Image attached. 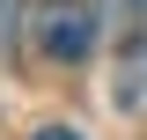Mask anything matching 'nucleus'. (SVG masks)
I'll return each mask as SVG.
<instances>
[{"instance_id": "1", "label": "nucleus", "mask_w": 147, "mask_h": 140, "mask_svg": "<svg viewBox=\"0 0 147 140\" xmlns=\"http://www.w3.org/2000/svg\"><path fill=\"white\" fill-rule=\"evenodd\" d=\"M37 52L59 59V67H81V59L96 52V15H88V0H44V7H37Z\"/></svg>"}, {"instance_id": "2", "label": "nucleus", "mask_w": 147, "mask_h": 140, "mask_svg": "<svg viewBox=\"0 0 147 140\" xmlns=\"http://www.w3.org/2000/svg\"><path fill=\"white\" fill-rule=\"evenodd\" d=\"M118 111H147V37H132L125 59H118Z\"/></svg>"}, {"instance_id": "3", "label": "nucleus", "mask_w": 147, "mask_h": 140, "mask_svg": "<svg viewBox=\"0 0 147 140\" xmlns=\"http://www.w3.org/2000/svg\"><path fill=\"white\" fill-rule=\"evenodd\" d=\"M37 140H81V133H74V125H44Z\"/></svg>"}, {"instance_id": "4", "label": "nucleus", "mask_w": 147, "mask_h": 140, "mask_svg": "<svg viewBox=\"0 0 147 140\" xmlns=\"http://www.w3.org/2000/svg\"><path fill=\"white\" fill-rule=\"evenodd\" d=\"M0 7H7V0H0Z\"/></svg>"}]
</instances>
